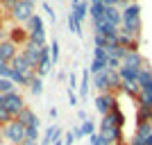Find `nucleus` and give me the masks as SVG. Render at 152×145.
<instances>
[{
    "label": "nucleus",
    "instance_id": "nucleus-31",
    "mask_svg": "<svg viewBox=\"0 0 152 145\" xmlns=\"http://www.w3.org/2000/svg\"><path fill=\"white\" fill-rule=\"evenodd\" d=\"M50 70H52V63H41V66H37V77H41V79H43Z\"/></svg>",
    "mask_w": 152,
    "mask_h": 145
},
{
    "label": "nucleus",
    "instance_id": "nucleus-5",
    "mask_svg": "<svg viewBox=\"0 0 152 145\" xmlns=\"http://www.w3.org/2000/svg\"><path fill=\"white\" fill-rule=\"evenodd\" d=\"M9 16H12L18 25H25L27 20L34 16V5H27V2H23V0H20L18 5L12 9V14H9Z\"/></svg>",
    "mask_w": 152,
    "mask_h": 145
},
{
    "label": "nucleus",
    "instance_id": "nucleus-18",
    "mask_svg": "<svg viewBox=\"0 0 152 145\" xmlns=\"http://www.w3.org/2000/svg\"><path fill=\"white\" fill-rule=\"evenodd\" d=\"M123 63H125V66H132V68H145V59H143V55H141V52H132V50L125 55Z\"/></svg>",
    "mask_w": 152,
    "mask_h": 145
},
{
    "label": "nucleus",
    "instance_id": "nucleus-11",
    "mask_svg": "<svg viewBox=\"0 0 152 145\" xmlns=\"http://www.w3.org/2000/svg\"><path fill=\"white\" fill-rule=\"evenodd\" d=\"M139 88L143 95H152V68H143L139 75Z\"/></svg>",
    "mask_w": 152,
    "mask_h": 145
},
{
    "label": "nucleus",
    "instance_id": "nucleus-38",
    "mask_svg": "<svg viewBox=\"0 0 152 145\" xmlns=\"http://www.w3.org/2000/svg\"><path fill=\"white\" fill-rule=\"evenodd\" d=\"M41 7H43V12L48 14V18H50V20H55V12H52V7L48 5V2H43V5H41Z\"/></svg>",
    "mask_w": 152,
    "mask_h": 145
},
{
    "label": "nucleus",
    "instance_id": "nucleus-14",
    "mask_svg": "<svg viewBox=\"0 0 152 145\" xmlns=\"http://www.w3.org/2000/svg\"><path fill=\"white\" fill-rule=\"evenodd\" d=\"M27 39H30V34H27L25 27L16 25V27H12V30H9V41H12V43H16V45H25V43H27Z\"/></svg>",
    "mask_w": 152,
    "mask_h": 145
},
{
    "label": "nucleus",
    "instance_id": "nucleus-26",
    "mask_svg": "<svg viewBox=\"0 0 152 145\" xmlns=\"http://www.w3.org/2000/svg\"><path fill=\"white\" fill-rule=\"evenodd\" d=\"M68 30L73 32V34H77V36H82V23H80L73 14H68Z\"/></svg>",
    "mask_w": 152,
    "mask_h": 145
},
{
    "label": "nucleus",
    "instance_id": "nucleus-39",
    "mask_svg": "<svg viewBox=\"0 0 152 145\" xmlns=\"http://www.w3.org/2000/svg\"><path fill=\"white\" fill-rule=\"evenodd\" d=\"M68 102H70V107H77V95H75V91H68Z\"/></svg>",
    "mask_w": 152,
    "mask_h": 145
},
{
    "label": "nucleus",
    "instance_id": "nucleus-8",
    "mask_svg": "<svg viewBox=\"0 0 152 145\" xmlns=\"http://www.w3.org/2000/svg\"><path fill=\"white\" fill-rule=\"evenodd\" d=\"M20 55H23V57L30 61V66H34V68L41 63V48H39V45H34V43H30V41L23 45V52H20Z\"/></svg>",
    "mask_w": 152,
    "mask_h": 145
},
{
    "label": "nucleus",
    "instance_id": "nucleus-9",
    "mask_svg": "<svg viewBox=\"0 0 152 145\" xmlns=\"http://www.w3.org/2000/svg\"><path fill=\"white\" fill-rule=\"evenodd\" d=\"M16 120H18V122H23V125H25V129H27V127H41V120H39V116L34 114L30 107L23 109V111L18 114V118H16Z\"/></svg>",
    "mask_w": 152,
    "mask_h": 145
},
{
    "label": "nucleus",
    "instance_id": "nucleus-17",
    "mask_svg": "<svg viewBox=\"0 0 152 145\" xmlns=\"http://www.w3.org/2000/svg\"><path fill=\"white\" fill-rule=\"evenodd\" d=\"M70 5H73V12H70V14H73L80 23L89 16V7H91L89 2H84V0H75V2H70Z\"/></svg>",
    "mask_w": 152,
    "mask_h": 145
},
{
    "label": "nucleus",
    "instance_id": "nucleus-21",
    "mask_svg": "<svg viewBox=\"0 0 152 145\" xmlns=\"http://www.w3.org/2000/svg\"><path fill=\"white\" fill-rule=\"evenodd\" d=\"M121 91H123V93H127L129 98H134V100H136V98L141 95L139 82H123V84H121Z\"/></svg>",
    "mask_w": 152,
    "mask_h": 145
},
{
    "label": "nucleus",
    "instance_id": "nucleus-40",
    "mask_svg": "<svg viewBox=\"0 0 152 145\" xmlns=\"http://www.w3.org/2000/svg\"><path fill=\"white\" fill-rule=\"evenodd\" d=\"M73 134H75V141L84 138V134H82V127H80V125H75V127H73Z\"/></svg>",
    "mask_w": 152,
    "mask_h": 145
},
{
    "label": "nucleus",
    "instance_id": "nucleus-4",
    "mask_svg": "<svg viewBox=\"0 0 152 145\" xmlns=\"http://www.w3.org/2000/svg\"><path fill=\"white\" fill-rule=\"evenodd\" d=\"M93 104H95V111H98L100 116H107V114H111V111L118 107V100H116L114 93H98Z\"/></svg>",
    "mask_w": 152,
    "mask_h": 145
},
{
    "label": "nucleus",
    "instance_id": "nucleus-46",
    "mask_svg": "<svg viewBox=\"0 0 152 145\" xmlns=\"http://www.w3.org/2000/svg\"><path fill=\"white\" fill-rule=\"evenodd\" d=\"M114 145H125V143H114Z\"/></svg>",
    "mask_w": 152,
    "mask_h": 145
},
{
    "label": "nucleus",
    "instance_id": "nucleus-24",
    "mask_svg": "<svg viewBox=\"0 0 152 145\" xmlns=\"http://www.w3.org/2000/svg\"><path fill=\"white\" fill-rule=\"evenodd\" d=\"M27 88H30V93H32V95H41V93H43V79L34 75V77H32V82H30V86H27Z\"/></svg>",
    "mask_w": 152,
    "mask_h": 145
},
{
    "label": "nucleus",
    "instance_id": "nucleus-15",
    "mask_svg": "<svg viewBox=\"0 0 152 145\" xmlns=\"http://www.w3.org/2000/svg\"><path fill=\"white\" fill-rule=\"evenodd\" d=\"M143 68H132V66H125L123 63L121 68H118V75H121L123 82H139V75Z\"/></svg>",
    "mask_w": 152,
    "mask_h": 145
},
{
    "label": "nucleus",
    "instance_id": "nucleus-34",
    "mask_svg": "<svg viewBox=\"0 0 152 145\" xmlns=\"http://www.w3.org/2000/svg\"><path fill=\"white\" fill-rule=\"evenodd\" d=\"M18 2H20V0H0V7H2V9H7V12L12 14V9L18 5Z\"/></svg>",
    "mask_w": 152,
    "mask_h": 145
},
{
    "label": "nucleus",
    "instance_id": "nucleus-32",
    "mask_svg": "<svg viewBox=\"0 0 152 145\" xmlns=\"http://www.w3.org/2000/svg\"><path fill=\"white\" fill-rule=\"evenodd\" d=\"M93 59H102V61H109V52L104 48H93Z\"/></svg>",
    "mask_w": 152,
    "mask_h": 145
},
{
    "label": "nucleus",
    "instance_id": "nucleus-41",
    "mask_svg": "<svg viewBox=\"0 0 152 145\" xmlns=\"http://www.w3.org/2000/svg\"><path fill=\"white\" fill-rule=\"evenodd\" d=\"M77 120H89V116H86V111H84V109H77Z\"/></svg>",
    "mask_w": 152,
    "mask_h": 145
},
{
    "label": "nucleus",
    "instance_id": "nucleus-44",
    "mask_svg": "<svg viewBox=\"0 0 152 145\" xmlns=\"http://www.w3.org/2000/svg\"><path fill=\"white\" fill-rule=\"evenodd\" d=\"M20 145H39V141H23Z\"/></svg>",
    "mask_w": 152,
    "mask_h": 145
},
{
    "label": "nucleus",
    "instance_id": "nucleus-43",
    "mask_svg": "<svg viewBox=\"0 0 152 145\" xmlns=\"http://www.w3.org/2000/svg\"><path fill=\"white\" fill-rule=\"evenodd\" d=\"M57 116H59V111H57V109H55V107H52V109H50V118L55 120V118H57Z\"/></svg>",
    "mask_w": 152,
    "mask_h": 145
},
{
    "label": "nucleus",
    "instance_id": "nucleus-19",
    "mask_svg": "<svg viewBox=\"0 0 152 145\" xmlns=\"http://www.w3.org/2000/svg\"><path fill=\"white\" fill-rule=\"evenodd\" d=\"M80 98H86L89 95V91H91V73L89 70H82V82H80Z\"/></svg>",
    "mask_w": 152,
    "mask_h": 145
},
{
    "label": "nucleus",
    "instance_id": "nucleus-2",
    "mask_svg": "<svg viewBox=\"0 0 152 145\" xmlns=\"http://www.w3.org/2000/svg\"><path fill=\"white\" fill-rule=\"evenodd\" d=\"M2 136H5L7 143L12 145H20L25 141V125L18 122V120H12L7 127H2Z\"/></svg>",
    "mask_w": 152,
    "mask_h": 145
},
{
    "label": "nucleus",
    "instance_id": "nucleus-35",
    "mask_svg": "<svg viewBox=\"0 0 152 145\" xmlns=\"http://www.w3.org/2000/svg\"><path fill=\"white\" fill-rule=\"evenodd\" d=\"M9 75H12V66L5 61H0V77H5V79H9Z\"/></svg>",
    "mask_w": 152,
    "mask_h": 145
},
{
    "label": "nucleus",
    "instance_id": "nucleus-45",
    "mask_svg": "<svg viewBox=\"0 0 152 145\" xmlns=\"http://www.w3.org/2000/svg\"><path fill=\"white\" fill-rule=\"evenodd\" d=\"M23 2H27V5H34V0H23Z\"/></svg>",
    "mask_w": 152,
    "mask_h": 145
},
{
    "label": "nucleus",
    "instance_id": "nucleus-28",
    "mask_svg": "<svg viewBox=\"0 0 152 145\" xmlns=\"http://www.w3.org/2000/svg\"><path fill=\"white\" fill-rule=\"evenodd\" d=\"M80 127H82V134L86 136V138L95 134V122L93 120H84V122H80Z\"/></svg>",
    "mask_w": 152,
    "mask_h": 145
},
{
    "label": "nucleus",
    "instance_id": "nucleus-36",
    "mask_svg": "<svg viewBox=\"0 0 152 145\" xmlns=\"http://www.w3.org/2000/svg\"><path fill=\"white\" fill-rule=\"evenodd\" d=\"M75 88H80L77 86V75L75 73H68V91H75Z\"/></svg>",
    "mask_w": 152,
    "mask_h": 145
},
{
    "label": "nucleus",
    "instance_id": "nucleus-13",
    "mask_svg": "<svg viewBox=\"0 0 152 145\" xmlns=\"http://www.w3.org/2000/svg\"><path fill=\"white\" fill-rule=\"evenodd\" d=\"M104 14H107V5H102V2H91L89 16H91V20H93V25L95 23H104Z\"/></svg>",
    "mask_w": 152,
    "mask_h": 145
},
{
    "label": "nucleus",
    "instance_id": "nucleus-23",
    "mask_svg": "<svg viewBox=\"0 0 152 145\" xmlns=\"http://www.w3.org/2000/svg\"><path fill=\"white\" fill-rule=\"evenodd\" d=\"M57 132H59V127H57V125H50V127L43 132V138L39 141V145H52V143H55V136H57Z\"/></svg>",
    "mask_w": 152,
    "mask_h": 145
},
{
    "label": "nucleus",
    "instance_id": "nucleus-37",
    "mask_svg": "<svg viewBox=\"0 0 152 145\" xmlns=\"http://www.w3.org/2000/svg\"><path fill=\"white\" fill-rule=\"evenodd\" d=\"M75 143V134H73V129H70L68 134H64V145H73Z\"/></svg>",
    "mask_w": 152,
    "mask_h": 145
},
{
    "label": "nucleus",
    "instance_id": "nucleus-22",
    "mask_svg": "<svg viewBox=\"0 0 152 145\" xmlns=\"http://www.w3.org/2000/svg\"><path fill=\"white\" fill-rule=\"evenodd\" d=\"M107 70H109L107 61H102V59H91V66H89L91 75H100V73H107Z\"/></svg>",
    "mask_w": 152,
    "mask_h": 145
},
{
    "label": "nucleus",
    "instance_id": "nucleus-29",
    "mask_svg": "<svg viewBox=\"0 0 152 145\" xmlns=\"http://www.w3.org/2000/svg\"><path fill=\"white\" fill-rule=\"evenodd\" d=\"M50 59H52V63L59 61V41H57V39L50 41Z\"/></svg>",
    "mask_w": 152,
    "mask_h": 145
},
{
    "label": "nucleus",
    "instance_id": "nucleus-25",
    "mask_svg": "<svg viewBox=\"0 0 152 145\" xmlns=\"http://www.w3.org/2000/svg\"><path fill=\"white\" fill-rule=\"evenodd\" d=\"M16 91V84L12 79H5V77H0V95H7V93H14Z\"/></svg>",
    "mask_w": 152,
    "mask_h": 145
},
{
    "label": "nucleus",
    "instance_id": "nucleus-6",
    "mask_svg": "<svg viewBox=\"0 0 152 145\" xmlns=\"http://www.w3.org/2000/svg\"><path fill=\"white\" fill-rule=\"evenodd\" d=\"M20 52H18V45L12 43L9 39H5V41H0V61H5V63H12L14 59L18 57Z\"/></svg>",
    "mask_w": 152,
    "mask_h": 145
},
{
    "label": "nucleus",
    "instance_id": "nucleus-7",
    "mask_svg": "<svg viewBox=\"0 0 152 145\" xmlns=\"http://www.w3.org/2000/svg\"><path fill=\"white\" fill-rule=\"evenodd\" d=\"M91 86L98 91V93H114L111 88V79H109V70L107 73H100V75H91Z\"/></svg>",
    "mask_w": 152,
    "mask_h": 145
},
{
    "label": "nucleus",
    "instance_id": "nucleus-30",
    "mask_svg": "<svg viewBox=\"0 0 152 145\" xmlns=\"http://www.w3.org/2000/svg\"><path fill=\"white\" fill-rule=\"evenodd\" d=\"M89 143L91 145H111V143H107V138H104L100 132H95L93 136H89Z\"/></svg>",
    "mask_w": 152,
    "mask_h": 145
},
{
    "label": "nucleus",
    "instance_id": "nucleus-42",
    "mask_svg": "<svg viewBox=\"0 0 152 145\" xmlns=\"http://www.w3.org/2000/svg\"><path fill=\"white\" fill-rule=\"evenodd\" d=\"M132 2H136V0H118V5H123V9H125V7H129Z\"/></svg>",
    "mask_w": 152,
    "mask_h": 145
},
{
    "label": "nucleus",
    "instance_id": "nucleus-33",
    "mask_svg": "<svg viewBox=\"0 0 152 145\" xmlns=\"http://www.w3.org/2000/svg\"><path fill=\"white\" fill-rule=\"evenodd\" d=\"M25 141H39V127H27L25 129Z\"/></svg>",
    "mask_w": 152,
    "mask_h": 145
},
{
    "label": "nucleus",
    "instance_id": "nucleus-10",
    "mask_svg": "<svg viewBox=\"0 0 152 145\" xmlns=\"http://www.w3.org/2000/svg\"><path fill=\"white\" fill-rule=\"evenodd\" d=\"M118 45H123L125 50H132V52H139V45H141V39L132 36V34H127V32L121 30L118 34Z\"/></svg>",
    "mask_w": 152,
    "mask_h": 145
},
{
    "label": "nucleus",
    "instance_id": "nucleus-16",
    "mask_svg": "<svg viewBox=\"0 0 152 145\" xmlns=\"http://www.w3.org/2000/svg\"><path fill=\"white\" fill-rule=\"evenodd\" d=\"M104 20H107L109 25H114V27H121L123 25V9H118V7H107Z\"/></svg>",
    "mask_w": 152,
    "mask_h": 145
},
{
    "label": "nucleus",
    "instance_id": "nucleus-12",
    "mask_svg": "<svg viewBox=\"0 0 152 145\" xmlns=\"http://www.w3.org/2000/svg\"><path fill=\"white\" fill-rule=\"evenodd\" d=\"M27 30V34H45V25H43V18L39 16V14H34L30 20H27L25 25H23Z\"/></svg>",
    "mask_w": 152,
    "mask_h": 145
},
{
    "label": "nucleus",
    "instance_id": "nucleus-3",
    "mask_svg": "<svg viewBox=\"0 0 152 145\" xmlns=\"http://www.w3.org/2000/svg\"><path fill=\"white\" fill-rule=\"evenodd\" d=\"M0 102H2V104L7 107V111H9L14 118H18V114L27 107L25 100H23V95H20L18 91H14V93H7V95H0Z\"/></svg>",
    "mask_w": 152,
    "mask_h": 145
},
{
    "label": "nucleus",
    "instance_id": "nucleus-1",
    "mask_svg": "<svg viewBox=\"0 0 152 145\" xmlns=\"http://www.w3.org/2000/svg\"><path fill=\"white\" fill-rule=\"evenodd\" d=\"M123 32L132 34V36L141 39V30H143V23H141V7L139 2H132L129 7L123 9V25H121Z\"/></svg>",
    "mask_w": 152,
    "mask_h": 145
},
{
    "label": "nucleus",
    "instance_id": "nucleus-20",
    "mask_svg": "<svg viewBox=\"0 0 152 145\" xmlns=\"http://www.w3.org/2000/svg\"><path fill=\"white\" fill-rule=\"evenodd\" d=\"M150 120H152V111L148 107L136 104V125H145V122H150Z\"/></svg>",
    "mask_w": 152,
    "mask_h": 145
},
{
    "label": "nucleus",
    "instance_id": "nucleus-47",
    "mask_svg": "<svg viewBox=\"0 0 152 145\" xmlns=\"http://www.w3.org/2000/svg\"><path fill=\"white\" fill-rule=\"evenodd\" d=\"M150 125H152V120H150Z\"/></svg>",
    "mask_w": 152,
    "mask_h": 145
},
{
    "label": "nucleus",
    "instance_id": "nucleus-27",
    "mask_svg": "<svg viewBox=\"0 0 152 145\" xmlns=\"http://www.w3.org/2000/svg\"><path fill=\"white\" fill-rule=\"evenodd\" d=\"M12 120H16V118H14V116L7 111V107L2 104V102H0V127H7L9 122H12Z\"/></svg>",
    "mask_w": 152,
    "mask_h": 145
}]
</instances>
